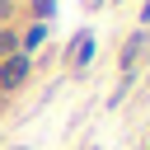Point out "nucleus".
<instances>
[{
	"label": "nucleus",
	"mask_w": 150,
	"mask_h": 150,
	"mask_svg": "<svg viewBox=\"0 0 150 150\" xmlns=\"http://www.w3.org/2000/svg\"><path fill=\"white\" fill-rule=\"evenodd\" d=\"M141 19H145V23H150V0H145V9H141Z\"/></svg>",
	"instance_id": "nucleus-7"
},
{
	"label": "nucleus",
	"mask_w": 150,
	"mask_h": 150,
	"mask_svg": "<svg viewBox=\"0 0 150 150\" xmlns=\"http://www.w3.org/2000/svg\"><path fill=\"white\" fill-rule=\"evenodd\" d=\"M23 80H28V56H23V52L5 56V66H0V94H5V89H19Z\"/></svg>",
	"instance_id": "nucleus-1"
},
{
	"label": "nucleus",
	"mask_w": 150,
	"mask_h": 150,
	"mask_svg": "<svg viewBox=\"0 0 150 150\" xmlns=\"http://www.w3.org/2000/svg\"><path fill=\"white\" fill-rule=\"evenodd\" d=\"M14 47H19V38L14 33H0V56H14Z\"/></svg>",
	"instance_id": "nucleus-4"
},
{
	"label": "nucleus",
	"mask_w": 150,
	"mask_h": 150,
	"mask_svg": "<svg viewBox=\"0 0 150 150\" xmlns=\"http://www.w3.org/2000/svg\"><path fill=\"white\" fill-rule=\"evenodd\" d=\"M9 150H28V145H9Z\"/></svg>",
	"instance_id": "nucleus-8"
},
{
	"label": "nucleus",
	"mask_w": 150,
	"mask_h": 150,
	"mask_svg": "<svg viewBox=\"0 0 150 150\" xmlns=\"http://www.w3.org/2000/svg\"><path fill=\"white\" fill-rule=\"evenodd\" d=\"M42 38H47V28H42V23H38V28H33V33H28V38H23V47H38V42H42Z\"/></svg>",
	"instance_id": "nucleus-5"
},
{
	"label": "nucleus",
	"mask_w": 150,
	"mask_h": 150,
	"mask_svg": "<svg viewBox=\"0 0 150 150\" xmlns=\"http://www.w3.org/2000/svg\"><path fill=\"white\" fill-rule=\"evenodd\" d=\"M89 52H94V38H89V33H80V38L70 42V56H75V66H84V61H89Z\"/></svg>",
	"instance_id": "nucleus-3"
},
{
	"label": "nucleus",
	"mask_w": 150,
	"mask_h": 150,
	"mask_svg": "<svg viewBox=\"0 0 150 150\" xmlns=\"http://www.w3.org/2000/svg\"><path fill=\"white\" fill-rule=\"evenodd\" d=\"M141 52H145V33H131L127 47H122V70H131V66L141 61Z\"/></svg>",
	"instance_id": "nucleus-2"
},
{
	"label": "nucleus",
	"mask_w": 150,
	"mask_h": 150,
	"mask_svg": "<svg viewBox=\"0 0 150 150\" xmlns=\"http://www.w3.org/2000/svg\"><path fill=\"white\" fill-rule=\"evenodd\" d=\"M52 5H56V0H33V9H38V14H52Z\"/></svg>",
	"instance_id": "nucleus-6"
}]
</instances>
